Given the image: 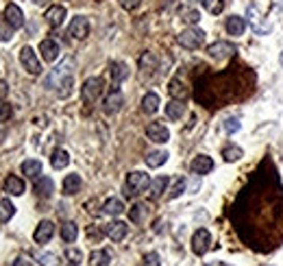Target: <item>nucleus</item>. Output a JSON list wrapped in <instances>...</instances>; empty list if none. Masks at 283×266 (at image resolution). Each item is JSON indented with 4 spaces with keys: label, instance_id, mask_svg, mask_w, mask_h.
I'll return each instance as SVG.
<instances>
[{
    "label": "nucleus",
    "instance_id": "f257e3e1",
    "mask_svg": "<svg viewBox=\"0 0 283 266\" xmlns=\"http://www.w3.org/2000/svg\"><path fill=\"white\" fill-rule=\"evenodd\" d=\"M46 85L50 87V90L59 92V96H68L70 94V87H72V70H70V63L55 68L50 72V77L46 79Z\"/></svg>",
    "mask_w": 283,
    "mask_h": 266
},
{
    "label": "nucleus",
    "instance_id": "f03ea898",
    "mask_svg": "<svg viewBox=\"0 0 283 266\" xmlns=\"http://www.w3.org/2000/svg\"><path fill=\"white\" fill-rule=\"evenodd\" d=\"M148 185H150V177L146 173L133 171V173H128V177H126V195L128 197H137V195H142L144 190H148Z\"/></svg>",
    "mask_w": 283,
    "mask_h": 266
},
{
    "label": "nucleus",
    "instance_id": "7ed1b4c3",
    "mask_svg": "<svg viewBox=\"0 0 283 266\" xmlns=\"http://www.w3.org/2000/svg\"><path fill=\"white\" fill-rule=\"evenodd\" d=\"M102 87H105V81L100 77H90L83 83V87H81V99H83L87 105L96 103L100 99V94H102Z\"/></svg>",
    "mask_w": 283,
    "mask_h": 266
},
{
    "label": "nucleus",
    "instance_id": "20e7f679",
    "mask_svg": "<svg viewBox=\"0 0 283 266\" xmlns=\"http://www.w3.org/2000/svg\"><path fill=\"white\" fill-rule=\"evenodd\" d=\"M203 42H205V31L203 29H196V27L185 29L183 33L179 35V44L183 48H188V51H194V48L203 46Z\"/></svg>",
    "mask_w": 283,
    "mask_h": 266
},
{
    "label": "nucleus",
    "instance_id": "39448f33",
    "mask_svg": "<svg viewBox=\"0 0 283 266\" xmlns=\"http://www.w3.org/2000/svg\"><path fill=\"white\" fill-rule=\"evenodd\" d=\"M20 63L24 66V70H27L29 75H39V72H42V63H39L37 55L31 46H24L20 51Z\"/></svg>",
    "mask_w": 283,
    "mask_h": 266
},
{
    "label": "nucleus",
    "instance_id": "423d86ee",
    "mask_svg": "<svg viewBox=\"0 0 283 266\" xmlns=\"http://www.w3.org/2000/svg\"><path fill=\"white\" fill-rule=\"evenodd\" d=\"M209 247H212V233L207 229H198L194 231L192 236V251L196 255H205L209 251Z\"/></svg>",
    "mask_w": 283,
    "mask_h": 266
},
{
    "label": "nucleus",
    "instance_id": "0eeeda50",
    "mask_svg": "<svg viewBox=\"0 0 283 266\" xmlns=\"http://www.w3.org/2000/svg\"><path fill=\"white\" fill-rule=\"evenodd\" d=\"M146 135H148V140L157 142V144H166L170 140V131L164 123H150L146 127Z\"/></svg>",
    "mask_w": 283,
    "mask_h": 266
},
{
    "label": "nucleus",
    "instance_id": "6e6552de",
    "mask_svg": "<svg viewBox=\"0 0 283 266\" xmlns=\"http://www.w3.org/2000/svg\"><path fill=\"white\" fill-rule=\"evenodd\" d=\"M68 33L74 39H85L87 35H90V22H87V18H83V15H76V18L70 22Z\"/></svg>",
    "mask_w": 283,
    "mask_h": 266
},
{
    "label": "nucleus",
    "instance_id": "1a4fd4ad",
    "mask_svg": "<svg viewBox=\"0 0 283 266\" xmlns=\"http://www.w3.org/2000/svg\"><path fill=\"white\" fill-rule=\"evenodd\" d=\"M192 173L194 175H207V173H212L214 171V159L209 157V155H196L192 159Z\"/></svg>",
    "mask_w": 283,
    "mask_h": 266
},
{
    "label": "nucleus",
    "instance_id": "9d476101",
    "mask_svg": "<svg viewBox=\"0 0 283 266\" xmlns=\"http://www.w3.org/2000/svg\"><path fill=\"white\" fill-rule=\"evenodd\" d=\"M105 233L113 240V243H120V240H124L126 238V233H128V225L122 223V221H113L109 223L107 227H105Z\"/></svg>",
    "mask_w": 283,
    "mask_h": 266
},
{
    "label": "nucleus",
    "instance_id": "9b49d317",
    "mask_svg": "<svg viewBox=\"0 0 283 266\" xmlns=\"http://www.w3.org/2000/svg\"><path fill=\"white\" fill-rule=\"evenodd\" d=\"M209 57H216V59H224V57H231L236 55V46L229 44V42H216L207 48Z\"/></svg>",
    "mask_w": 283,
    "mask_h": 266
},
{
    "label": "nucleus",
    "instance_id": "f8f14e48",
    "mask_svg": "<svg viewBox=\"0 0 283 266\" xmlns=\"http://www.w3.org/2000/svg\"><path fill=\"white\" fill-rule=\"evenodd\" d=\"M53 233H55V225L50 221H42V223L37 225L35 233H33V240H35L37 245H46L48 240L53 238Z\"/></svg>",
    "mask_w": 283,
    "mask_h": 266
},
{
    "label": "nucleus",
    "instance_id": "ddd939ff",
    "mask_svg": "<svg viewBox=\"0 0 283 266\" xmlns=\"http://www.w3.org/2000/svg\"><path fill=\"white\" fill-rule=\"evenodd\" d=\"M5 18L13 29H22L24 27V13H22V9L18 5H13V3L7 5L5 7Z\"/></svg>",
    "mask_w": 283,
    "mask_h": 266
},
{
    "label": "nucleus",
    "instance_id": "4468645a",
    "mask_svg": "<svg viewBox=\"0 0 283 266\" xmlns=\"http://www.w3.org/2000/svg\"><path fill=\"white\" fill-rule=\"evenodd\" d=\"M66 7H61V5H55V7H50V9L46 11V22L50 24L53 29H57V27H61L63 24V20H66Z\"/></svg>",
    "mask_w": 283,
    "mask_h": 266
},
{
    "label": "nucleus",
    "instance_id": "2eb2a0df",
    "mask_svg": "<svg viewBox=\"0 0 283 266\" xmlns=\"http://www.w3.org/2000/svg\"><path fill=\"white\" fill-rule=\"evenodd\" d=\"M39 53H42V59L44 61H55L59 57V44L55 42V39H44L42 44H39Z\"/></svg>",
    "mask_w": 283,
    "mask_h": 266
},
{
    "label": "nucleus",
    "instance_id": "dca6fc26",
    "mask_svg": "<svg viewBox=\"0 0 283 266\" xmlns=\"http://www.w3.org/2000/svg\"><path fill=\"white\" fill-rule=\"evenodd\" d=\"M122 105H124V96L120 90H113L107 99H105V111L107 114H116V111L122 109Z\"/></svg>",
    "mask_w": 283,
    "mask_h": 266
},
{
    "label": "nucleus",
    "instance_id": "f3484780",
    "mask_svg": "<svg viewBox=\"0 0 283 266\" xmlns=\"http://www.w3.org/2000/svg\"><path fill=\"white\" fill-rule=\"evenodd\" d=\"M24 190H27V185H24V181L20 179V177H15V175L7 177V181H5V192H7V195L20 197V195H24Z\"/></svg>",
    "mask_w": 283,
    "mask_h": 266
},
{
    "label": "nucleus",
    "instance_id": "a211bd4d",
    "mask_svg": "<svg viewBox=\"0 0 283 266\" xmlns=\"http://www.w3.org/2000/svg\"><path fill=\"white\" fill-rule=\"evenodd\" d=\"M109 72H111V79H113V83L120 85L124 81V79H128V66L122 61H111L109 63Z\"/></svg>",
    "mask_w": 283,
    "mask_h": 266
},
{
    "label": "nucleus",
    "instance_id": "6ab92c4d",
    "mask_svg": "<svg viewBox=\"0 0 283 266\" xmlns=\"http://www.w3.org/2000/svg\"><path fill=\"white\" fill-rule=\"evenodd\" d=\"M246 31V20L240 18V15H231V18H226V33L229 35H244Z\"/></svg>",
    "mask_w": 283,
    "mask_h": 266
},
{
    "label": "nucleus",
    "instance_id": "aec40b11",
    "mask_svg": "<svg viewBox=\"0 0 283 266\" xmlns=\"http://www.w3.org/2000/svg\"><path fill=\"white\" fill-rule=\"evenodd\" d=\"M166 188H168V177H166V175H159V177H155V179L150 181V185H148V197H150V199H159V197L166 192Z\"/></svg>",
    "mask_w": 283,
    "mask_h": 266
},
{
    "label": "nucleus",
    "instance_id": "412c9836",
    "mask_svg": "<svg viewBox=\"0 0 283 266\" xmlns=\"http://www.w3.org/2000/svg\"><path fill=\"white\" fill-rule=\"evenodd\" d=\"M35 192H37V197H44L48 199L55 192V183L50 177H37V181H35Z\"/></svg>",
    "mask_w": 283,
    "mask_h": 266
},
{
    "label": "nucleus",
    "instance_id": "4be33fe9",
    "mask_svg": "<svg viewBox=\"0 0 283 266\" xmlns=\"http://www.w3.org/2000/svg\"><path fill=\"white\" fill-rule=\"evenodd\" d=\"M168 92H170V96H172V99H176V101H185L188 99V87H185L179 79H172V81L168 83Z\"/></svg>",
    "mask_w": 283,
    "mask_h": 266
},
{
    "label": "nucleus",
    "instance_id": "5701e85b",
    "mask_svg": "<svg viewBox=\"0 0 283 266\" xmlns=\"http://www.w3.org/2000/svg\"><path fill=\"white\" fill-rule=\"evenodd\" d=\"M102 212L107 214V216H120L124 212V203L120 199H116V197H111V199H107L105 201V205H102Z\"/></svg>",
    "mask_w": 283,
    "mask_h": 266
},
{
    "label": "nucleus",
    "instance_id": "b1692460",
    "mask_svg": "<svg viewBox=\"0 0 283 266\" xmlns=\"http://www.w3.org/2000/svg\"><path fill=\"white\" fill-rule=\"evenodd\" d=\"M183 114H185V105H183L181 101L172 99V101L166 105V116H168L170 120H181Z\"/></svg>",
    "mask_w": 283,
    "mask_h": 266
},
{
    "label": "nucleus",
    "instance_id": "393cba45",
    "mask_svg": "<svg viewBox=\"0 0 283 266\" xmlns=\"http://www.w3.org/2000/svg\"><path fill=\"white\" fill-rule=\"evenodd\" d=\"M50 164L55 171H63L68 164H70V155H68V151H63V149H57L53 153V157H50Z\"/></svg>",
    "mask_w": 283,
    "mask_h": 266
},
{
    "label": "nucleus",
    "instance_id": "a878e982",
    "mask_svg": "<svg viewBox=\"0 0 283 266\" xmlns=\"http://www.w3.org/2000/svg\"><path fill=\"white\" fill-rule=\"evenodd\" d=\"M22 173L31 177V179H37L39 175H42V162H37V159H27V162H22Z\"/></svg>",
    "mask_w": 283,
    "mask_h": 266
},
{
    "label": "nucleus",
    "instance_id": "bb28decb",
    "mask_svg": "<svg viewBox=\"0 0 283 266\" xmlns=\"http://www.w3.org/2000/svg\"><path fill=\"white\" fill-rule=\"evenodd\" d=\"M168 153L166 151H150L148 155H146V166L150 168H159V166H164L168 162Z\"/></svg>",
    "mask_w": 283,
    "mask_h": 266
},
{
    "label": "nucleus",
    "instance_id": "cd10ccee",
    "mask_svg": "<svg viewBox=\"0 0 283 266\" xmlns=\"http://www.w3.org/2000/svg\"><path fill=\"white\" fill-rule=\"evenodd\" d=\"M81 190V177L79 175H68L66 179H63V195H76V192Z\"/></svg>",
    "mask_w": 283,
    "mask_h": 266
},
{
    "label": "nucleus",
    "instance_id": "c85d7f7f",
    "mask_svg": "<svg viewBox=\"0 0 283 266\" xmlns=\"http://www.w3.org/2000/svg\"><path fill=\"white\" fill-rule=\"evenodd\" d=\"M142 109L146 111V114H155V111L159 109V96L155 92H148L142 99Z\"/></svg>",
    "mask_w": 283,
    "mask_h": 266
},
{
    "label": "nucleus",
    "instance_id": "c756f323",
    "mask_svg": "<svg viewBox=\"0 0 283 266\" xmlns=\"http://www.w3.org/2000/svg\"><path fill=\"white\" fill-rule=\"evenodd\" d=\"M222 157H224V162L233 164V162H238V159L244 157V151H242L240 147H236V144H229V147H224Z\"/></svg>",
    "mask_w": 283,
    "mask_h": 266
},
{
    "label": "nucleus",
    "instance_id": "7c9ffc66",
    "mask_svg": "<svg viewBox=\"0 0 283 266\" xmlns=\"http://www.w3.org/2000/svg\"><path fill=\"white\" fill-rule=\"evenodd\" d=\"M13 214H15V205L11 203L9 199H0V221H3V223L11 221Z\"/></svg>",
    "mask_w": 283,
    "mask_h": 266
},
{
    "label": "nucleus",
    "instance_id": "2f4dec72",
    "mask_svg": "<svg viewBox=\"0 0 283 266\" xmlns=\"http://www.w3.org/2000/svg\"><path fill=\"white\" fill-rule=\"evenodd\" d=\"M109 262H111V255H109V251H105V249H98V251H94L90 255L92 266H109Z\"/></svg>",
    "mask_w": 283,
    "mask_h": 266
},
{
    "label": "nucleus",
    "instance_id": "473e14b6",
    "mask_svg": "<svg viewBox=\"0 0 283 266\" xmlns=\"http://www.w3.org/2000/svg\"><path fill=\"white\" fill-rule=\"evenodd\" d=\"M157 57L152 53H142V57H140V70L144 72H152V70H157Z\"/></svg>",
    "mask_w": 283,
    "mask_h": 266
},
{
    "label": "nucleus",
    "instance_id": "72a5a7b5",
    "mask_svg": "<svg viewBox=\"0 0 283 266\" xmlns=\"http://www.w3.org/2000/svg\"><path fill=\"white\" fill-rule=\"evenodd\" d=\"M79 236V227L74 223H63L61 225V238L66 240V243H74Z\"/></svg>",
    "mask_w": 283,
    "mask_h": 266
},
{
    "label": "nucleus",
    "instance_id": "f704fd0d",
    "mask_svg": "<svg viewBox=\"0 0 283 266\" xmlns=\"http://www.w3.org/2000/svg\"><path fill=\"white\" fill-rule=\"evenodd\" d=\"M13 27L9 22H7V18L3 15V18H0V42H9V39L13 37Z\"/></svg>",
    "mask_w": 283,
    "mask_h": 266
},
{
    "label": "nucleus",
    "instance_id": "c9c22d12",
    "mask_svg": "<svg viewBox=\"0 0 283 266\" xmlns=\"http://www.w3.org/2000/svg\"><path fill=\"white\" fill-rule=\"evenodd\" d=\"M183 190H185V177H176V179H174V185L170 188L168 199H176V197H181V195H183Z\"/></svg>",
    "mask_w": 283,
    "mask_h": 266
},
{
    "label": "nucleus",
    "instance_id": "e433bc0d",
    "mask_svg": "<svg viewBox=\"0 0 283 266\" xmlns=\"http://www.w3.org/2000/svg\"><path fill=\"white\" fill-rule=\"evenodd\" d=\"M205 9L212 13V15H218V13H222L224 9V0H205Z\"/></svg>",
    "mask_w": 283,
    "mask_h": 266
},
{
    "label": "nucleus",
    "instance_id": "4c0bfd02",
    "mask_svg": "<svg viewBox=\"0 0 283 266\" xmlns=\"http://www.w3.org/2000/svg\"><path fill=\"white\" fill-rule=\"evenodd\" d=\"M144 216H146V205L135 203V205L131 207V221H133V223H142Z\"/></svg>",
    "mask_w": 283,
    "mask_h": 266
},
{
    "label": "nucleus",
    "instance_id": "58836bf2",
    "mask_svg": "<svg viewBox=\"0 0 283 266\" xmlns=\"http://www.w3.org/2000/svg\"><path fill=\"white\" fill-rule=\"evenodd\" d=\"M66 257H68V262H70L72 266H79L81 262H83V253H81L79 249H68V251H66Z\"/></svg>",
    "mask_w": 283,
    "mask_h": 266
},
{
    "label": "nucleus",
    "instance_id": "ea45409f",
    "mask_svg": "<svg viewBox=\"0 0 283 266\" xmlns=\"http://www.w3.org/2000/svg\"><path fill=\"white\" fill-rule=\"evenodd\" d=\"M181 20L188 22V24H196V22L200 20V13H198L196 9H185V11L181 13Z\"/></svg>",
    "mask_w": 283,
    "mask_h": 266
},
{
    "label": "nucleus",
    "instance_id": "a19ab883",
    "mask_svg": "<svg viewBox=\"0 0 283 266\" xmlns=\"http://www.w3.org/2000/svg\"><path fill=\"white\" fill-rule=\"evenodd\" d=\"M240 120L238 118H226L224 120V131L226 133H236V131H240Z\"/></svg>",
    "mask_w": 283,
    "mask_h": 266
},
{
    "label": "nucleus",
    "instance_id": "79ce46f5",
    "mask_svg": "<svg viewBox=\"0 0 283 266\" xmlns=\"http://www.w3.org/2000/svg\"><path fill=\"white\" fill-rule=\"evenodd\" d=\"M9 118H11V105L0 101V123H7Z\"/></svg>",
    "mask_w": 283,
    "mask_h": 266
},
{
    "label": "nucleus",
    "instance_id": "37998d69",
    "mask_svg": "<svg viewBox=\"0 0 283 266\" xmlns=\"http://www.w3.org/2000/svg\"><path fill=\"white\" fill-rule=\"evenodd\" d=\"M118 3H120V7H122V9L133 11V9H137V7L142 5V0H118Z\"/></svg>",
    "mask_w": 283,
    "mask_h": 266
},
{
    "label": "nucleus",
    "instance_id": "c03bdc74",
    "mask_svg": "<svg viewBox=\"0 0 283 266\" xmlns=\"http://www.w3.org/2000/svg\"><path fill=\"white\" fill-rule=\"evenodd\" d=\"M144 266H161V262H159V255L152 251V253H148L146 257H144Z\"/></svg>",
    "mask_w": 283,
    "mask_h": 266
},
{
    "label": "nucleus",
    "instance_id": "a18cd8bd",
    "mask_svg": "<svg viewBox=\"0 0 283 266\" xmlns=\"http://www.w3.org/2000/svg\"><path fill=\"white\" fill-rule=\"evenodd\" d=\"M7 94H9V85L7 81H0V101H7Z\"/></svg>",
    "mask_w": 283,
    "mask_h": 266
},
{
    "label": "nucleus",
    "instance_id": "49530a36",
    "mask_svg": "<svg viewBox=\"0 0 283 266\" xmlns=\"http://www.w3.org/2000/svg\"><path fill=\"white\" fill-rule=\"evenodd\" d=\"M39 260H44L42 264H46V266H55L57 264V257L55 255H39Z\"/></svg>",
    "mask_w": 283,
    "mask_h": 266
},
{
    "label": "nucleus",
    "instance_id": "de8ad7c7",
    "mask_svg": "<svg viewBox=\"0 0 283 266\" xmlns=\"http://www.w3.org/2000/svg\"><path fill=\"white\" fill-rule=\"evenodd\" d=\"M87 236H90V238H96V240H100V238H102V233H100V231H98V229H96L94 225H92V227L87 229Z\"/></svg>",
    "mask_w": 283,
    "mask_h": 266
},
{
    "label": "nucleus",
    "instance_id": "09e8293b",
    "mask_svg": "<svg viewBox=\"0 0 283 266\" xmlns=\"http://www.w3.org/2000/svg\"><path fill=\"white\" fill-rule=\"evenodd\" d=\"M15 266H33V262H29L27 257H18V260H15Z\"/></svg>",
    "mask_w": 283,
    "mask_h": 266
},
{
    "label": "nucleus",
    "instance_id": "8fccbe9b",
    "mask_svg": "<svg viewBox=\"0 0 283 266\" xmlns=\"http://www.w3.org/2000/svg\"><path fill=\"white\" fill-rule=\"evenodd\" d=\"M205 266H231V264H226V262H209Z\"/></svg>",
    "mask_w": 283,
    "mask_h": 266
},
{
    "label": "nucleus",
    "instance_id": "3c124183",
    "mask_svg": "<svg viewBox=\"0 0 283 266\" xmlns=\"http://www.w3.org/2000/svg\"><path fill=\"white\" fill-rule=\"evenodd\" d=\"M35 3H37V5H46V3H48V0H35Z\"/></svg>",
    "mask_w": 283,
    "mask_h": 266
},
{
    "label": "nucleus",
    "instance_id": "603ef678",
    "mask_svg": "<svg viewBox=\"0 0 283 266\" xmlns=\"http://www.w3.org/2000/svg\"><path fill=\"white\" fill-rule=\"evenodd\" d=\"M3 138H5V131H3V129H0V142H3Z\"/></svg>",
    "mask_w": 283,
    "mask_h": 266
},
{
    "label": "nucleus",
    "instance_id": "864d4df0",
    "mask_svg": "<svg viewBox=\"0 0 283 266\" xmlns=\"http://www.w3.org/2000/svg\"><path fill=\"white\" fill-rule=\"evenodd\" d=\"M279 61H281V66H283V53H281V57H279Z\"/></svg>",
    "mask_w": 283,
    "mask_h": 266
},
{
    "label": "nucleus",
    "instance_id": "5fc2aeb1",
    "mask_svg": "<svg viewBox=\"0 0 283 266\" xmlns=\"http://www.w3.org/2000/svg\"><path fill=\"white\" fill-rule=\"evenodd\" d=\"M196 3H205V0H196Z\"/></svg>",
    "mask_w": 283,
    "mask_h": 266
}]
</instances>
